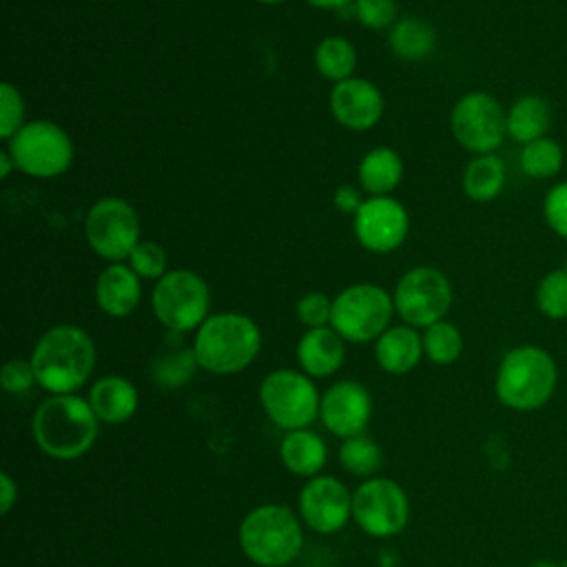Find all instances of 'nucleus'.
<instances>
[{"label":"nucleus","instance_id":"f257e3e1","mask_svg":"<svg viewBox=\"0 0 567 567\" xmlns=\"http://www.w3.org/2000/svg\"><path fill=\"white\" fill-rule=\"evenodd\" d=\"M35 381L49 394H75L95 368V346L86 330L60 323L42 332L31 352Z\"/></svg>","mask_w":567,"mask_h":567},{"label":"nucleus","instance_id":"f03ea898","mask_svg":"<svg viewBox=\"0 0 567 567\" xmlns=\"http://www.w3.org/2000/svg\"><path fill=\"white\" fill-rule=\"evenodd\" d=\"M97 423L89 399L78 394H51L31 419L35 445L55 461H73L86 454L97 439Z\"/></svg>","mask_w":567,"mask_h":567},{"label":"nucleus","instance_id":"7ed1b4c3","mask_svg":"<svg viewBox=\"0 0 567 567\" xmlns=\"http://www.w3.org/2000/svg\"><path fill=\"white\" fill-rule=\"evenodd\" d=\"M558 385L554 357L538 346L525 343L507 350L496 368L494 392L503 408L536 412L549 403Z\"/></svg>","mask_w":567,"mask_h":567},{"label":"nucleus","instance_id":"20e7f679","mask_svg":"<svg viewBox=\"0 0 567 567\" xmlns=\"http://www.w3.org/2000/svg\"><path fill=\"white\" fill-rule=\"evenodd\" d=\"M261 350L259 326L241 312H215L195 332L197 365L210 374H237Z\"/></svg>","mask_w":567,"mask_h":567},{"label":"nucleus","instance_id":"39448f33","mask_svg":"<svg viewBox=\"0 0 567 567\" xmlns=\"http://www.w3.org/2000/svg\"><path fill=\"white\" fill-rule=\"evenodd\" d=\"M237 536L244 556L259 567H286L303 547L299 516L277 503L250 509L241 518Z\"/></svg>","mask_w":567,"mask_h":567},{"label":"nucleus","instance_id":"423d86ee","mask_svg":"<svg viewBox=\"0 0 567 567\" xmlns=\"http://www.w3.org/2000/svg\"><path fill=\"white\" fill-rule=\"evenodd\" d=\"M151 308L157 321L171 332L197 330L210 317L208 284L195 270H168L153 286Z\"/></svg>","mask_w":567,"mask_h":567},{"label":"nucleus","instance_id":"0eeeda50","mask_svg":"<svg viewBox=\"0 0 567 567\" xmlns=\"http://www.w3.org/2000/svg\"><path fill=\"white\" fill-rule=\"evenodd\" d=\"M394 315L392 295L377 284H352L332 299L330 328H334L343 341L368 343L377 341L388 328Z\"/></svg>","mask_w":567,"mask_h":567},{"label":"nucleus","instance_id":"6e6552de","mask_svg":"<svg viewBox=\"0 0 567 567\" xmlns=\"http://www.w3.org/2000/svg\"><path fill=\"white\" fill-rule=\"evenodd\" d=\"M7 151L16 162V171L31 177H58L73 164V142L69 133L51 120H31L7 140Z\"/></svg>","mask_w":567,"mask_h":567},{"label":"nucleus","instance_id":"1a4fd4ad","mask_svg":"<svg viewBox=\"0 0 567 567\" xmlns=\"http://www.w3.org/2000/svg\"><path fill=\"white\" fill-rule=\"evenodd\" d=\"M259 403L266 416L281 430H303L319 416L321 396L306 372L279 368L259 383Z\"/></svg>","mask_w":567,"mask_h":567},{"label":"nucleus","instance_id":"9d476101","mask_svg":"<svg viewBox=\"0 0 567 567\" xmlns=\"http://www.w3.org/2000/svg\"><path fill=\"white\" fill-rule=\"evenodd\" d=\"M84 237L97 257L109 264L124 261L142 239L140 215L122 197H102L84 217Z\"/></svg>","mask_w":567,"mask_h":567},{"label":"nucleus","instance_id":"9b49d317","mask_svg":"<svg viewBox=\"0 0 567 567\" xmlns=\"http://www.w3.org/2000/svg\"><path fill=\"white\" fill-rule=\"evenodd\" d=\"M352 520L372 538L401 534L410 520L405 489L392 478H365L352 492Z\"/></svg>","mask_w":567,"mask_h":567},{"label":"nucleus","instance_id":"f8f14e48","mask_svg":"<svg viewBox=\"0 0 567 567\" xmlns=\"http://www.w3.org/2000/svg\"><path fill=\"white\" fill-rule=\"evenodd\" d=\"M392 299L396 315L408 326L425 330L445 319L452 306V284L439 268L416 266L399 279Z\"/></svg>","mask_w":567,"mask_h":567},{"label":"nucleus","instance_id":"ddd939ff","mask_svg":"<svg viewBox=\"0 0 567 567\" xmlns=\"http://www.w3.org/2000/svg\"><path fill=\"white\" fill-rule=\"evenodd\" d=\"M450 128L465 151L485 155L503 144L507 135V113L489 93L472 91L452 106Z\"/></svg>","mask_w":567,"mask_h":567},{"label":"nucleus","instance_id":"4468645a","mask_svg":"<svg viewBox=\"0 0 567 567\" xmlns=\"http://www.w3.org/2000/svg\"><path fill=\"white\" fill-rule=\"evenodd\" d=\"M352 230L365 250L385 255L405 241L410 217L403 204L390 195L368 197L354 213Z\"/></svg>","mask_w":567,"mask_h":567},{"label":"nucleus","instance_id":"2eb2a0df","mask_svg":"<svg viewBox=\"0 0 567 567\" xmlns=\"http://www.w3.org/2000/svg\"><path fill=\"white\" fill-rule=\"evenodd\" d=\"M299 516L317 534H334L352 518V492L334 476L308 478L299 492Z\"/></svg>","mask_w":567,"mask_h":567},{"label":"nucleus","instance_id":"dca6fc26","mask_svg":"<svg viewBox=\"0 0 567 567\" xmlns=\"http://www.w3.org/2000/svg\"><path fill=\"white\" fill-rule=\"evenodd\" d=\"M372 416V396L359 381L343 379L321 394L319 419L339 439L363 434Z\"/></svg>","mask_w":567,"mask_h":567},{"label":"nucleus","instance_id":"f3484780","mask_svg":"<svg viewBox=\"0 0 567 567\" xmlns=\"http://www.w3.org/2000/svg\"><path fill=\"white\" fill-rule=\"evenodd\" d=\"M328 104L332 117L350 131H368L377 126L383 115L381 91L370 80L354 75L332 84Z\"/></svg>","mask_w":567,"mask_h":567},{"label":"nucleus","instance_id":"a211bd4d","mask_svg":"<svg viewBox=\"0 0 567 567\" xmlns=\"http://www.w3.org/2000/svg\"><path fill=\"white\" fill-rule=\"evenodd\" d=\"M142 299V279L135 275V270L124 264V261H115L109 264L95 281V301L97 308L113 317V319H122L128 317Z\"/></svg>","mask_w":567,"mask_h":567},{"label":"nucleus","instance_id":"6ab92c4d","mask_svg":"<svg viewBox=\"0 0 567 567\" xmlns=\"http://www.w3.org/2000/svg\"><path fill=\"white\" fill-rule=\"evenodd\" d=\"M343 337L330 328H310L301 334L297 343V361L301 370L310 379H326L332 377L346 359V346Z\"/></svg>","mask_w":567,"mask_h":567},{"label":"nucleus","instance_id":"aec40b11","mask_svg":"<svg viewBox=\"0 0 567 567\" xmlns=\"http://www.w3.org/2000/svg\"><path fill=\"white\" fill-rule=\"evenodd\" d=\"M423 339L416 328L390 326L377 341H374V359L379 368L388 374L401 377L414 370L423 357Z\"/></svg>","mask_w":567,"mask_h":567},{"label":"nucleus","instance_id":"412c9836","mask_svg":"<svg viewBox=\"0 0 567 567\" xmlns=\"http://www.w3.org/2000/svg\"><path fill=\"white\" fill-rule=\"evenodd\" d=\"M89 403L102 423L120 425L137 412L140 394L128 379L120 374H106L91 385Z\"/></svg>","mask_w":567,"mask_h":567},{"label":"nucleus","instance_id":"4be33fe9","mask_svg":"<svg viewBox=\"0 0 567 567\" xmlns=\"http://www.w3.org/2000/svg\"><path fill=\"white\" fill-rule=\"evenodd\" d=\"M279 458L290 474L315 478L328 461V447L317 432L308 427L292 430L286 432L279 443Z\"/></svg>","mask_w":567,"mask_h":567},{"label":"nucleus","instance_id":"5701e85b","mask_svg":"<svg viewBox=\"0 0 567 567\" xmlns=\"http://www.w3.org/2000/svg\"><path fill=\"white\" fill-rule=\"evenodd\" d=\"M357 177L370 197L390 195L403 179V159L390 146H374L361 157Z\"/></svg>","mask_w":567,"mask_h":567},{"label":"nucleus","instance_id":"b1692460","mask_svg":"<svg viewBox=\"0 0 567 567\" xmlns=\"http://www.w3.org/2000/svg\"><path fill=\"white\" fill-rule=\"evenodd\" d=\"M463 193L472 202H492L501 195L505 186V164L498 155L485 153V155H474V159L467 162L463 177H461Z\"/></svg>","mask_w":567,"mask_h":567},{"label":"nucleus","instance_id":"393cba45","mask_svg":"<svg viewBox=\"0 0 567 567\" xmlns=\"http://www.w3.org/2000/svg\"><path fill=\"white\" fill-rule=\"evenodd\" d=\"M551 122V111L545 97L523 95L507 111V135L520 144L545 137Z\"/></svg>","mask_w":567,"mask_h":567},{"label":"nucleus","instance_id":"a878e982","mask_svg":"<svg viewBox=\"0 0 567 567\" xmlns=\"http://www.w3.org/2000/svg\"><path fill=\"white\" fill-rule=\"evenodd\" d=\"M436 44L434 29L421 18H401L390 31V47L396 58L405 62L425 60Z\"/></svg>","mask_w":567,"mask_h":567},{"label":"nucleus","instance_id":"bb28decb","mask_svg":"<svg viewBox=\"0 0 567 567\" xmlns=\"http://www.w3.org/2000/svg\"><path fill=\"white\" fill-rule=\"evenodd\" d=\"M315 69L332 84L352 78L357 66V51L350 40L341 35H328L315 47Z\"/></svg>","mask_w":567,"mask_h":567},{"label":"nucleus","instance_id":"cd10ccee","mask_svg":"<svg viewBox=\"0 0 567 567\" xmlns=\"http://www.w3.org/2000/svg\"><path fill=\"white\" fill-rule=\"evenodd\" d=\"M425 357L436 365L454 363L463 352V334L452 321H436L427 326L421 334Z\"/></svg>","mask_w":567,"mask_h":567},{"label":"nucleus","instance_id":"c85d7f7f","mask_svg":"<svg viewBox=\"0 0 567 567\" xmlns=\"http://www.w3.org/2000/svg\"><path fill=\"white\" fill-rule=\"evenodd\" d=\"M563 166V148L551 137H538L529 144H523L520 168L534 179L554 177Z\"/></svg>","mask_w":567,"mask_h":567},{"label":"nucleus","instance_id":"c756f323","mask_svg":"<svg viewBox=\"0 0 567 567\" xmlns=\"http://www.w3.org/2000/svg\"><path fill=\"white\" fill-rule=\"evenodd\" d=\"M197 368L199 365H197L193 348L190 350H173V352L159 354L151 363V379L155 385L173 390V388H182L184 383H188Z\"/></svg>","mask_w":567,"mask_h":567},{"label":"nucleus","instance_id":"7c9ffc66","mask_svg":"<svg viewBox=\"0 0 567 567\" xmlns=\"http://www.w3.org/2000/svg\"><path fill=\"white\" fill-rule=\"evenodd\" d=\"M381 458H383V452L379 443L363 434L343 439L339 447V461L343 470L354 476H363V478L372 476L381 467Z\"/></svg>","mask_w":567,"mask_h":567},{"label":"nucleus","instance_id":"2f4dec72","mask_svg":"<svg viewBox=\"0 0 567 567\" xmlns=\"http://www.w3.org/2000/svg\"><path fill=\"white\" fill-rule=\"evenodd\" d=\"M536 308L554 321L567 319V268L549 270L536 288Z\"/></svg>","mask_w":567,"mask_h":567},{"label":"nucleus","instance_id":"473e14b6","mask_svg":"<svg viewBox=\"0 0 567 567\" xmlns=\"http://www.w3.org/2000/svg\"><path fill=\"white\" fill-rule=\"evenodd\" d=\"M128 266L135 270L140 279H153L157 281L168 272V257L166 250L151 239H140L137 246L128 255Z\"/></svg>","mask_w":567,"mask_h":567},{"label":"nucleus","instance_id":"72a5a7b5","mask_svg":"<svg viewBox=\"0 0 567 567\" xmlns=\"http://www.w3.org/2000/svg\"><path fill=\"white\" fill-rule=\"evenodd\" d=\"M24 97L11 82L0 86V137L11 140L24 126Z\"/></svg>","mask_w":567,"mask_h":567},{"label":"nucleus","instance_id":"f704fd0d","mask_svg":"<svg viewBox=\"0 0 567 567\" xmlns=\"http://www.w3.org/2000/svg\"><path fill=\"white\" fill-rule=\"evenodd\" d=\"M357 20L372 31L394 27L396 22V0H354Z\"/></svg>","mask_w":567,"mask_h":567},{"label":"nucleus","instance_id":"c9c22d12","mask_svg":"<svg viewBox=\"0 0 567 567\" xmlns=\"http://www.w3.org/2000/svg\"><path fill=\"white\" fill-rule=\"evenodd\" d=\"M297 319L310 330V328H323L330 326V317H332V299L326 297L323 292H306L299 301H297Z\"/></svg>","mask_w":567,"mask_h":567},{"label":"nucleus","instance_id":"e433bc0d","mask_svg":"<svg viewBox=\"0 0 567 567\" xmlns=\"http://www.w3.org/2000/svg\"><path fill=\"white\" fill-rule=\"evenodd\" d=\"M35 372L31 359H11L0 370V385L9 394H24L33 388Z\"/></svg>","mask_w":567,"mask_h":567},{"label":"nucleus","instance_id":"4c0bfd02","mask_svg":"<svg viewBox=\"0 0 567 567\" xmlns=\"http://www.w3.org/2000/svg\"><path fill=\"white\" fill-rule=\"evenodd\" d=\"M543 215L554 233L567 237V182L549 188L543 202Z\"/></svg>","mask_w":567,"mask_h":567},{"label":"nucleus","instance_id":"58836bf2","mask_svg":"<svg viewBox=\"0 0 567 567\" xmlns=\"http://www.w3.org/2000/svg\"><path fill=\"white\" fill-rule=\"evenodd\" d=\"M332 199H334V206H337L339 210H343V213H352V215H354V213L359 210V206L363 204V199L359 197V193H357L352 186H348V184L339 186Z\"/></svg>","mask_w":567,"mask_h":567},{"label":"nucleus","instance_id":"ea45409f","mask_svg":"<svg viewBox=\"0 0 567 567\" xmlns=\"http://www.w3.org/2000/svg\"><path fill=\"white\" fill-rule=\"evenodd\" d=\"M16 501H18V485L7 472H2L0 474V512L9 514Z\"/></svg>","mask_w":567,"mask_h":567},{"label":"nucleus","instance_id":"a19ab883","mask_svg":"<svg viewBox=\"0 0 567 567\" xmlns=\"http://www.w3.org/2000/svg\"><path fill=\"white\" fill-rule=\"evenodd\" d=\"M13 168H16V162H13L11 153H9L7 148H2V151H0V177L7 179Z\"/></svg>","mask_w":567,"mask_h":567},{"label":"nucleus","instance_id":"79ce46f5","mask_svg":"<svg viewBox=\"0 0 567 567\" xmlns=\"http://www.w3.org/2000/svg\"><path fill=\"white\" fill-rule=\"evenodd\" d=\"M306 2L317 9H343V7L352 4L354 0H306Z\"/></svg>","mask_w":567,"mask_h":567},{"label":"nucleus","instance_id":"37998d69","mask_svg":"<svg viewBox=\"0 0 567 567\" xmlns=\"http://www.w3.org/2000/svg\"><path fill=\"white\" fill-rule=\"evenodd\" d=\"M527 567H563V563H554V560H534Z\"/></svg>","mask_w":567,"mask_h":567},{"label":"nucleus","instance_id":"c03bdc74","mask_svg":"<svg viewBox=\"0 0 567 567\" xmlns=\"http://www.w3.org/2000/svg\"><path fill=\"white\" fill-rule=\"evenodd\" d=\"M257 2H261V4H277V2H284V0H257Z\"/></svg>","mask_w":567,"mask_h":567}]
</instances>
